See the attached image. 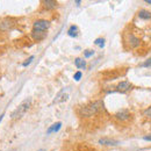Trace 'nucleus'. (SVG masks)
Masks as SVG:
<instances>
[{
	"label": "nucleus",
	"mask_w": 151,
	"mask_h": 151,
	"mask_svg": "<svg viewBox=\"0 0 151 151\" xmlns=\"http://www.w3.org/2000/svg\"><path fill=\"white\" fill-rule=\"evenodd\" d=\"M94 55V50H90V51H85L84 52V57L85 58H88V57L93 56Z\"/></svg>",
	"instance_id": "obj_18"
},
{
	"label": "nucleus",
	"mask_w": 151,
	"mask_h": 151,
	"mask_svg": "<svg viewBox=\"0 0 151 151\" xmlns=\"http://www.w3.org/2000/svg\"><path fill=\"white\" fill-rule=\"evenodd\" d=\"M60 128H62V122H56V123H54L52 126H50V127L48 128L47 134H48V135H50L51 132H59V130H60Z\"/></svg>",
	"instance_id": "obj_9"
},
{
	"label": "nucleus",
	"mask_w": 151,
	"mask_h": 151,
	"mask_svg": "<svg viewBox=\"0 0 151 151\" xmlns=\"http://www.w3.org/2000/svg\"><path fill=\"white\" fill-rule=\"evenodd\" d=\"M57 2L56 0H44L43 1V6L47 8V9H54L57 7Z\"/></svg>",
	"instance_id": "obj_10"
},
{
	"label": "nucleus",
	"mask_w": 151,
	"mask_h": 151,
	"mask_svg": "<svg viewBox=\"0 0 151 151\" xmlns=\"http://www.w3.org/2000/svg\"><path fill=\"white\" fill-rule=\"evenodd\" d=\"M142 66H144V68H150L151 66V58H149L148 60H145V62L142 64Z\"/></svg>",
	"instance_id": "obj_20"
},
{
	"label": "nucleus",
	"mask_w": 151,
	"mask_h": 151,
	"mask_svg": "<svg viewBox=\"0 0 151 151\" xmlns=\"http://www.w3.org/2000/svg\"><path fill=\"white\" fill-rule=\"evenodd\" d=\"M128 43H129V45H130V48H137L138 45H139V43H141V41H139V38L136 37L134 34H129L128 35Z\"/></svg>",
	"instance_id": "obj_6"
},
{
	"label": "nucleus",
	"mask_w": 151,
	"mask_h": 151,
	"mask_svg": "<svg viewBox=\"0 0 151 151\" xmlns=\"http://www.w3.org/2000/svg\"><path fill=\"white\" fill-rule=\"evenodd\" d=\"M68 99H69V94H68V93H65L64 91H62V92H59L58 95L56 96L55 102H57V104H59V102H64V101H66Z\"/></svg>",
	"instance_id": "obj_11"
},
{
	"label": "nucleus",
	"mask_w": 151,
	"mask_h": 151,
	"mask_svg": "<svg viewBox=\"0 0 151 151\" xmlns=\"http://www.w3.org/2000/svg\"><path fill=\"white\" fill-rule=\"evenodd\" d=\"M138 18L143 20H149L151 19V13L149 11H145V9H142L138 12Z\"/></svg>",
	"instance_id": "obj_13"
},
{
	"label": "nucleus",
	"mask_w": 151,
	"mask_h": 151,
	"mask_svg": "<svg viewBox=\"0 0 151 151\" xmlns=\"http://www.w3.org/2000/svg\"><path fill=\"white\" fill-rule=\"evenodd\" d=\"M115 117L120 121H126L130 117V112L128 109H121L117 113H115Z\"/></svg>",
	"instance_id": "obj_5"
},
{
	"label": "nucleus",
	"mask_w": 151,
	"mask_h": 151,
	"mask_svg": "<svg viewBox=\"0 0 151 151\" xmlns=\"http://www.w3.org/2000/svg\"><path fill=\"white\" fill-rule=\"evenodd\" d=\"M75 65L78 69H85L86 68V62L84 58H76Z\"/></svg>",
	"instance_id": "obj_14"
},
{
	"label": "nucleus",
	"mask_w": 151,
	"mask_h": 151,
	"mask_svg": "<svg viewBox=\"0 0 151 151\" xmlns=\"http://www.w3.org/2000/svg\"><path fill=\"white\" fill-rule=\"evenodd\" d=\"M145 2L147 4H151V0H145Z\"/></svg>",
	"instance_id": "obj_24"
},
{
	"label": "nucleus",
	"mask_w": 151,
	"mask_h": 151,
	"mask_svg": "<svg viewBox=\"0 0 151 151\" xmlns=\"http://www.w3.org/2000/svg\"><path fill=\"white\" fill-rule=\"evenodd\" d=\"M132 88V84L129 83V81H121L117 86H116V92H120V93H126V92H128L129 90Z\"/></svg>",
	"instance_id": "obj_4"
},
{
	"label": "nucleus",
	"mask_w": 151,
	"mask_h": 151,
	"mask_svg": "<svg viewBox=\"0 0 151 151\" xmlns=\"http://www.w3.org/2000/svg\"><path fill=\"white\" fill-rule=\"evenodd\" d=\"M80 4H81V1H80V0H77V1H76V5H77V6H79Z\"/></svg>",
	"instance_id": "obj_22"
},
{
	"label": "nucleus",
	"mask_w": 151,
	"mask_h": 151,
	"mask_svg": "<svg viewBox=\"0 0 151 151\" xmlns=\"http://www.w3.org/2000/svg\"><path fill=\"white\" fill-rule=\"evenodd\" d=\"M32 36H33L34 40H36V41H41V40H43V38L47 36V33L43 32V30L33 29V32H32Z\"/></svg>",
	"instance_id": "obj_7"
},
{
	"label": "nucleus",
	"mask_w": 151,
	"mask_h": 151,
	"mask_svg": "<svg viewBox=\"0 0 151 151\" xmlns=\"http://www.w3.org/2000/svg\"><path fill=\"white\" fill-rule=\"evenodd\" d=\"M143 115H144L145 117H149V119H151V106L149 107V108H147V109L144 111Z\"/></svg>",
	"instance_id": "obj_17"
},
{
	"label": "nucleus",
	"mask_w": 151,
	"mask_h": 151,
	"mask_svg": "<svg viewBox=\"0 0 151 151\" xmlns=\"http://www.w3.org/2000/svg\"><path fill=\"white\" fill-rule=\"evenodd\" d=\"M2 119H4V114H1V115H0V123H1V121H2Z\"/></svg>",
	"instance_id": "obj_23"
},
{
	"label": "nucleus",
	"mask_w": 151,
	"mask_h": 151,
	"mask_svg": "<svg viewBox=\"0 0 151 151\" xmlns=\"http://www.w3.org/2000/svg\"><path fill=\"white\" fill-rule=\"evenodd\" d=\"M101 108H104V104L102 101H95L93 104H90L87 106H84L80 108L79 111V114L81 116H85V117H88V116H92L96 114Z\"/></svg>",
	"instance_id": "obj_2"
},
{
	"label": "nucleus",
	"mask_w": 151,
	"mask_h": 151,
	"mask_svg": "<svg viewBox=\"0 0 151 151\" xmlns=\"http://www.w3.org/2000/svg\"><path fill=\"white\" fill-rule=\"evenodd\" d=\"M32 106V99L28 98V99H24L19 106L13 111V113L11 114V119L12 120H19L21 119L23 115H26V113L29 111Z\"/></svg>",
	"instance_id": "obj_1"
},
{
	"label": "nucleus",
	"mask_w": 151,
	"mask_h": 151,
	"mask_svg": "<svg viewBox=\"0 0 151 151\" xmlns=\"http://www.w3.org/2000/svg\"><path fill=\"white\" fill-rule=\"evenodd\" d=\"M143 139H144V141H149V142H151V134L147 135V136H144Z\"/></svg>",
	"instance_id": "obj_21"
},
{
	"label": "nucleus",
	"mask_w": 151,
	"mask_h": 151,
	"mask_svg": "<svg viewBox=\"0 0 151 151\" xmlns=\"http://www.w3.org/2000/svg\"><path fill=\"white\" fill-rule=\"evenodd\" d=\"M95 45H99L100 48H104L105 47V40L104 38H96L94 41Z\"/></svg>",
	"instance_id": "obj_15"
},
{
	"label": "nucleus",
	"mask_w": 151,
	"mask_h": 151,
	"mask_svg": "<svg viewBox=\"0 0 151 151\" xmlns=\"http://www.w3.org/2000/svg\"><path fill=\"white\" fill-rule=\"evenodd\" d=\"M34 58H35L34 56H30L29 58H27V60H24V62L22 63V66H23V68H27L28 65H30V63L34 60Z\"/></svg>",
	"instance_id": "obj_16"
},
{
	"label": "nucleus",
	"mask_w": 151,
	"mask_h": 151,
	"mask_svg": "<svg viewBox=\"0 0 151 151\" xmlns=\"http://www.w3.org/2000/svg\"><path fill=\"white\" fill-rule=\"evenodd\" d=\"M68 35H69L70 37H77V36H78V27L75 26V24H72V26L69 28V30H68Z\"/></svg>",
	"instance_id": "obj_12"
},
{
	"label": "nucleus",
	"mask_w": 151,
	"mask_h": 151,
	"mask_svg": "<svg viewBox=\"0 0 151 151\" xmlns=\"http://www.w3.org/2000/svg\"><path fill=\"white\" fill-rule=\"evenodd\" d=\"M99 143L102 144V145H109V147H115L119 144V141H115V139H111V138H100L99 139Z\"/></svg>",
	"instance_id": "obj_8"
},
{
	"label": "nucleus",
	"mask_w": 151,
	"mask_h": 151,
	"mask_svg": "<svg viewBox=\"0 0 151 151\" xmlns=\"http://www.w3.org/2000/svg\"><path fill=\"white\" fill-rule=\"evenodd\" d=\"M49 27H50V22L48 20L43 19L36 20L34 22V24H33V29H38V30H43V32H45Z\"/></svg>",
	"instance_id": "obj_3"
},
{
	"label": "nucleus",
	"mask_w": 151,
	"mask_h": 151,
	"mask_svg": "<svg viewBox=\"0 0 151 151\" xmlns=\"http://www.w3.org/2000/svg\"><path fill=\"white\" fill-rule=\"evenodd\" d=\"M73 78H75L76 81H79V80H80V78H81V72H80V71L76 72L75 76H73Z\"/></svg>",
	"instance_id": "obj_19"
},
{
	"label": "nucleus",
	"mask_w": 151,
	"mask_h": 151,
	"mask_svg": "<svg viewBox=\"0 0 151 151\" xmlns=\"http://www.w3.org/2000/svg\"><path fill=\"white\" fill-rule=\"evenodd\" d=\"M37 151H45L44 149H40V150H37Z\"/></svg>",
	"instance_id": "obj_25"
}]
</instances>
